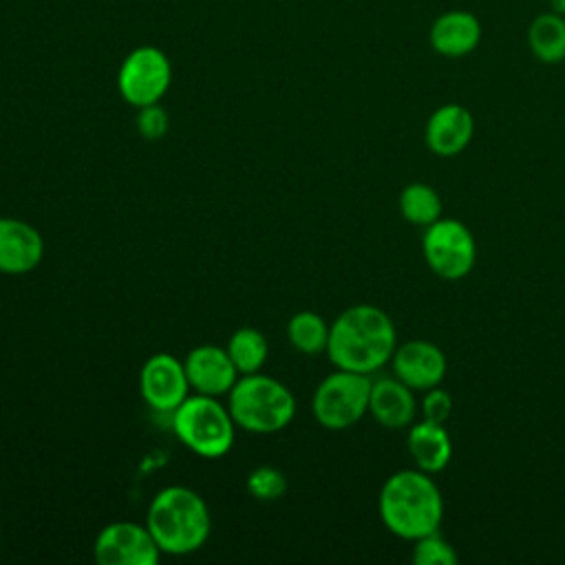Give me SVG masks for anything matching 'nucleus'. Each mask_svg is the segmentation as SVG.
Here are the masks:
<instances>
[{"label": "nucleus", "instance_id": "0eeeda50", "mask_svg": "<svg viewBox=\"0 0 565 565\" xmlns=\"http://www.w3.org/2000/svg\"><path fill=\"white\" fill-rule=\"evenodd\" d=\"M422 254L433 274L444 280H461L477 263V241L466 223L441 216L424 227Z\"/></svg>", "mask_w": 565, "mask_h": 565}, {"label": "nucleus", "instance_id": "6ab92c4d", "mask_svg": "<svg viewBox=\"0 0 565 565\" xmlns=\"http://www.w3.org/2000/svg\"><path fill=\"white\" fill-rule=\"evenodd\" d=\"M399 205V214L404 221L419 225V227H428L430 223H435L437 218H441V196L439 192L428 185V183H408L397 199Z\"/></svg>", "mask_w": 565, "mask_h": 565}, {"label": "nucleus", "instance_id": "a878e982", "mask_svg": "<svg viewBox=\"0 0 565 565\" xmlns=\"http://www.w3.org/2000/svg\"><path fill=\"white\" fill-rule=\"evenodd\" d=\"M547 2H550L552 11H556V13L565 15V0H547Z\"/></svg>", "mask_w": 565, "mask_h": 565}, {"label": "nucleus", "instance_id": "dca6fc26", "mask_svg": "<svg viewBox=\"0 0 565 565\" xmlns=\"http://www.w3.org/2000/svg\"><path fill=\"white\" fill-rule=\"evenodd\" d=\"M413 393L415 391L395 375L373 380L369 395V413L380 426L388 430L408 428L415 422L417 413V402Z\"/></svg>", "mask_w": 565, "mask_h": 565}, {"label": "nucleus", "instance_id": "9b49d317", "mask_svg": "<svg viewBox=\"0 0 565 565\" xmlns=\"http://www.w3.org/2000/svg\"><path fill=\"white\" fill-rule=\"evenodd\" d=\"M391 369L393 375L406 386L424 393L444 382L448 360L435 342L415 338L395 347L391 355Z\"/></svg>", "mask_w": 565, "mask_h": 565}, {"label": "nucleus", "instance_id": "9d476101", "mask_svg": "<svg viewBox=\"0 0 565 565\" xmlns=\"http://www.w3.org/2000/svg\"><path fill=\"white\" fill-rule=\"evenodd\" d=\"M139 391L143 402L157 413H172L188 395L190 382L185 366L172 353L150 355L139 373Z\"/></svg>", "mask_w": 565, "mask_h": 565}, {"label": "nucleus", "instance_id": "4be33fe9", "mask_svg": "<svg viewBox=\"0 0 565 565\" xmlns=\"http://www.w3.org/2000/svg\"><path fill=\"white\" fill-rule=\"evenodd\" d=\"M287 490V477L274 466H258L247 475V492L258 501L280 499Z\"/></svg>", "mask_w": 565, "mask_h": 565}, {"label": "nucleus", "instance_id": "5701e85b", "mask_svg": "<svg viewBox=\"0 0 565 565\" xmlns=\"http://www.w3.org/2000/svg\"><path fill=\"white\" fill-rule=\"evenodd\" d=\"M457 558L455 547L439 532L413 541V561L417 565H455Z\"/></svg>", "mask_w": 565, "mask_h": 565}, {"label": "nucleus", "instance_id": "f257e3e1", "mask_svg": "<svg viewBox=\"0 0 565 565\" xmlns=\"http://www.w3.org/2000/svg\"><path fill=\"white\" fill-rule=\"evenodd\" d=\"M395 347V324L375 305H353L329 327L327 355L335 369L371 375L391 362Z\"/></svg>", "mask_w": 565, "mask_h": 565}, {"label": "nucleus", "instance_id": "b1692460", "mask_svg": "<svg viewBox=\"0 0 565 565\" xmlns=\"http://www.w3.org/2000/svg\"><path fill=\"white\" fill-rule=\"evenodd\" d=\"M419 406H422V419H428L435 424H446L452 413V395L441 386H433V388L424 391Z\"/></svg>", "mask_w": 565, "mask_h": 565}, {"label": "nucleus", "instance_id": "6e6552de", "mask_svg": "<svg viewBox=\"0 0 565 565\" xmlns=\"http://www.w3.org/2000/svg\"><path fill=\"white\" fill-rule=\"evenodd\" d=\"M170 82L172 64L168 55L150 44L132 49L117 71L119 95L135 108L159 104L168 93Z\"/></svg>", "mask_w": 565, "mask_h": 565}, {"label": "nucleus", "instance_id": "ddd939ff", "mask_svg": "<svg viewBox=\"0 0 565 565\" xmlns=\"http://www.w3.org/2000/svg\"><path fill=\"white\" fill-rule=\"evenodd\" d=\"M475 137V117L463 104L437 106L424 126V141L437 157H455L463 152Z\"/></svg>", "mask_w": 565, "mask_h": 565}, {"label": "nucleus", "instance_id": "20e7f679", "mask_svg": "<svg viewBox=\"0 0 565 565\" xmlns=\"http://www.w3.org/2000/svg\"><path fill=\"white\" fill-rule=\"evenodd\" d=\"M227 408L238 428L269 435L291 424L296 397L280 380L256 371L238 375L227 393Z\"/></svg>", "mask_w": 565, "mask_h": 565}, {"label": "nucleus", "instance_id": "f8f14e48", "mask_svg": "<svg viewBox=\"0 0 565 565\" xmlns=\"http://www.w3.org/2000/svg\"><path fill=\"white\" fill-rule=\"evenodd\" d=\"M185 375L190 382V388L201 395H227L234 382L238 380V371L227 353V349L216 344H199L194 347L185 360Z\"/></svg>", "mask_w": 565, "mask_h": 565}, {"label": "nucleus", "instance_id": "aec40b11", "mask_svg": "<svg viewBox=\"0 0 565 565\" xmlns=\"http://www.w3.org/2000/svg\"><path fill=\"white\" fill-rule=\"evenodd\" d=\"M329 327L327 320L316 311H298L287 322V340L289 344L305 353V355H318L327 351L329 342Z\"/></svg>", "mask_w": 565, "mask_h": 565}, {"label": "nucleus", "instance_id": "393cba45", "mask_svg": "<svg viewBox=\"0 0 565 565\" xmlns=\"http://www.w3.org/2000/svg\"><path fill=\"white\" fill-rule=\"evenodd\" d=\"M168 113L159 106V104H150V106H141L139 115H137V130L143 139L148 141H157L168 132Z\"/></svg>", "mask_w": 565, "mask_h": 565}, {"label": "nucleus", "instance_id": "1a4fd4ad", "mask_svg": "<svg viewBox=\"0 0 565 565\" xmlns=\"http://www.w3.org/2000/svg\"><path fill=\"white\" fill-rule=\"evenodd\" d=\"M93 556L102 565H157L161 550L146 525L115 521L99 530Z\"/></svg>", "mask_w": 565, "mask_h": 565}, {"label": "nucleus", "instance_id": "412c9836", "mask_svg": "<svg viewBox=\"0 0 565 565\" xmlns=\"http://www.w3.org/2000/svg\"><path fill=\"white\" fill-rule=\"evenodd\" d=\"M227 353L236 366V371L241 375L247 373H256L263 369L269 347H267V338L254 329V327H241L236 329L230 340H227Z\"/></svg>", "mask_w": 565, "mask_h": 565}, {"label": "nucleus", "instance_id": "39448f33", "mask_svg": "<svg viewBox=\"0 0 565 565\" xmlns=\"http://www.w3.org/2000/svg\"><path fill=\"white\" fill-rule=\"evenodd\" d=\"M172 430L194 455L216 459L230 452L236 424L230 408L216 397L194 393L172 411Z\"/></svg>", "mask_w": 565, "mask_h": 565}, {"label": "nucleus", "instance_id": "f03ea898", "mask_svg": "<svg viewBox=\"0 0 565 565\" xmlns=\"http://www.w3.org/2000/svg\"><path fill=\"white\" fill-rule=\"evenodd\" d=\"M377 512L391 534L404 541H417L439 532L444 521V497L433 475L419 468H404L382 483Z\"/></svg>", "mask_w": 565, "mask_h": 565}, {"label": "nucleus", "instance_id": "423d86ee", "mask_svg": "<svg viewBox=\"0 0 565 565\" xmlns=\"http://www.w3.org/2000/svg\"><path fill=\"white\" fill-rule=\"evenodd\" d=\"M371 377L355 371L335 369L313 391L311 411L327 430H347L369 413Z\"/></svg>", "mask_w": 565, "mask_h": 565}, {"label": "nucleus", "instance_id": "2eb2a0df", "mask_svg": "<svg viewBox=\"0 0 565 565\" xmlns=\"http://www.w3.org/2000/svg\"><path fill=\"white\" fill-rule=\"evenodd\" d=\"M481 20L468 9L439 13L428 29V44L441 57H466L481 44Z\"/></svg>", "mask_w": 565, "mask_h": 565}, {"label": "nucleus", "instance_id": "a211bd4d", "mask_svg": "<svg viewBox=\"0 0 565 565\" xmlns=\"http://www.w3.org/2000/svg\"><path fill=\"white\" fill-rule=\"evenodd\" d=\"M527 49L541 64L565 62V15L543 11L527 24Z\"/></svg>", "mask_w": 565, "mask_h": 565}, {"label": "nucleus", "instance_id": "7ed1b4c3", "mask_svg": "<svg viewBox=\"0 0 565 565\" xmlns=\"http://www.w3.org/2000/svg\"><path fill=\"white\" fill-rule=\"evenodd\" d=\"M146 527L157 541L161 554L183 556L205 545L212 519L207 503L199 492L185 486H168L152 497L146 514Z\"/></svg>", "mask_w": 565, "mask_h": 565}, {"label": "nucleus", "instance_id": "4468645a", "mask_svg": "<svg viewBox=\"0 0 565 565\" xmlns=\"http://www.w3.org/2000/svg\"><path fill=\"white\" fill-rule=\"evenodd\" d=\"M44 258V238L26 221L0 216V274L33 271Z\"/></svg>", "mask_w": 565, "mask_h": 565}, {"label": "nucleus", "instance_id": "f3484780", "mask_svg": "<svg viewBox=\"0 0 565 565\" xmlns=\"http://www.w3.org/2000/svg\"><path fill=\"white\" fill-rule=\"evenodd\" d=\"M406 450L415 461V468L437 475L452 459V441L444 424H435L428 419L413 422L406 435Z\"/></svg>", "mask_w": 565, "mask_h": 565}]
</instances>
